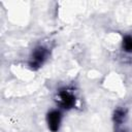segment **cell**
<instances>
[{
	"label": "cell",
	"mask_w": 132,
	"mask_h": 132,
	"mask_svg": "<svg viewBox=\"0 0 132 132\" xmlns=\"http://www.w3.org/2000/svg\"><path fill=\"white\" fill-rule=\"evenodd\" d=\"M60 122H61L60 112H58V111H52V112L48 113V117H47L48 128H50L53 132L58 131V129H59V127H60Z\"/></svg>",
	"instance_id": "6da1fadb"
},
{
	"label": "cell",
	"mask_w": 132,
	"mask_h": 132,
	"mask_svg": "<svg viewBox=\"0 0 132 132\" xmlns=\"http://www.w3.org/2000/svg\"><path fill=\"white\" fill-rule=\"evenodd\" d=\"M45 55H46V52L43 47H38L34 51V54H33V64L31 65H34V66H38L39 64L42 63V61L44 60L45 58Z\"/></svg>",
	"instance_id": "7a4b0ae2"
},
{
	"label": "cell",
	"mask_w": 132,
	"mask_h": 132,
	"mask_svg": "<svg viewBox=\"0 0 132 132\" xmlns=\"http://www.w3.org/2000/svg\"><path fill=\"white\" fill-rule=\"evenodd\" d=\"M123 46L125 51L132 52V36H126L123 40Z\"/></svg>",
	"instance_id": "277c9868"
},
{
	"label": "cell",
	"mask_w": 132,
	"mask_h": 132,
	"mask_svg": "<svg viewBox=\"0 0 132 132\" xmlns=\"http://www.w3.org/2000/svg\"><path fill=\"white\" fill-rule=\"evenodd\" d=\"M60 98H61L62 104H63L65 107H67V108L71 107V106L74 104V98H73V96H72L70 93L66 92V91H65V92H61Z\"/></svg>",
	"instance_id": "3957f363"
},
{
	"label": "cell",
	"mask_w": 132,
	"mask_h": 132,
	"mask_svg": "<svg viewBox=\"0 0 132 132\" xmlns=\"http://www.w3.org/2000/svg\"><path fill=\"white\" fill-rule=\"evenodd\" d=\"M123 119H124V111H122V110H117L116 113H114V120H116L117 122H120V121H122Z\"/></svg>",
	"instance_id": "5b68a950"
}]
</instances>
